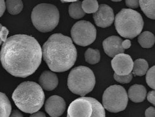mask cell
I'll return each instance as SVG.
<instances>
[{"label":"cell","mask_w":155,"mask_h":117,"mask_svg":"<svg viewBox=\"0 0 155 117\" xmlns=\"http://www.w3.org/2000/svg\"><path fill=\"white\" fill-rule=\"evenodd\" d=\"M42 49L38 41L27 35L7 38L0 51L3 67L13 76L25 78L37 71L41 63Z\"/></svg>","instance_id":"cell-1"},{"label":"cell","mask_w":155,"mask_h":117,"mask_svg":"<svg viewBox=\"0 0 155 117\" xmlns=\"http://www.w3.org/2000/svg\"><path fill=\"white\" fill-rule=\"evenodd\" d=\"M42 57L51 71L63 72L74 66L77 51L73 41L61 33L52 35L42 47Z\"/></svg>","instance_id":"cell-2"},{"label":"cell","mask_w":155,"mask_h":117,"mask_svg":"<svg viewBox=\"0 0 155 117\" xmlns=\"http://www.w3.org/2000/svg\"><path fill=\"white\" fill-rule=\"evenodd\" d=\"M12 98L16 106L22 112L34 113L43 106L45 94L38 83L33 81H25L16 88Z\"/></svg>","instance_id":"cell-3"},{"label":"cell","mask_w":155,"mask_h":117,"mask_svg":"<svg viewBox=\"0 0 155 117\" xmlns=\"http://www.w3.org/2000/svg\"><path fill=\"white\" fill-rule=\"evenodd\" d=\"M114 25L120 35L132 39L141 33L144 28V21L138 12L123 8L114 17Z\"/></svg>","instance_id":"cell-4"},{"label":"cell","mask_w":155,"mask_h":117,"mask_svg":"<svg viewBox=\"0 0 155 117\" xmlns=\"http://www.w3.org/2000/svg\"><path fill=\"white\" fill-rule=\"evenodd\" d=\"M96 83L92 70L86 66H78L70 72L67 85L74 94L84 97L93 90Z\"/></svg>","instance_id":"cell-5"},{"label":"cell","mask_w":155,"mask_h":117,"mask_svg":"<svg viewBox=\"0 0 155 117\" xmlns=\"http://www.w3.org/2000/svg\"><path fill=\"white\" fill-rule=\"evenodd\" d=\"M31 21L35 28L39 32H50L58 25L59 10L55 5L52 4H38L32 10Z\"/></svg>","instance_id":"cell-6"},{"label":"cell","mask_w":155,"mask_h":117,"mask_svg":"<svg viewBox=\"0 0 155 117\" xmlns=\"http://www.w3.org/2000/svg\"><path fill=\"white\" fill-rule=\"evenodd\" d=\"M67 117H105V112L96 99L81 97L70 103Z\"/></svg>","instance_id":"cell-7"},{"label":"cell","mask_w":155,"mask_h":117,"mask_svg":"<svg viewBox=\"0 0 155 117\" xmlns=\"http://www.w3.org/2000/svg\"><path fill=\"white\" fill-rule=\"evenodd\" d=\"M128 102L127 92L121 85L110 86L103 94V107L111 113H118L124 111L127 106Z\"/></svg>","instance_id":"cell-8"},{"label":"cell","mask_w":155,"mask_h":117,"mask_svg":"<svg viewBox=\"0 0 155 117\" xmlns=\"http://www.w3.org/2000/svg\"><path fill=\"white\" fill-rule=\"evenodd\" d=\"M71 38L80 46H87L94 42L97 37V30L89 21H80L75 23L71 30Z\"/></svg>","instance_id":"cell-9"},{"label":"cell","mask_w":155,"mask_h":117,"mask_svg":"<svg viewBox=\"0 0 155 117\" xmlns=\"http://www.w3.org/2000/svg\"><path fill=\"white\" fill-rule=\"evenodd\" d=\"M111 65L117 75H127L132 73L134 62L130 55L122 53L117 55L113 58Z\"/></svg>","instance_id":"cell-10"},{"label":"cell","mask_w":155,"mask_h":117,"mask_svg":"<svg viewBox=\"0 0 155 117\" xmlns=\"http://www.w3.org/2000/svg\"><path fill=\"white\" fill-rule=\"evenodd\" d=\"M95 24L100 28H107L114 21V14L112 8L105 4L100 5L98 10L93 14Z\"/></svg>","instance_id":"cell-11"},{"label":"cell","mask_w":155,"mask_h":117,"mask_svg":"<svg viewBox=\"0 0 155 117\" xmlns=\"http://www.w3.org/2000/svg\"><path fill=\"white\" fill-rule=\"evenodd\" d=\"M66 109V103L64 99L59 95H52L46 101L45 110L51 117L61 116Z\"/></svg>","instance_id":"cell-12"},{"label":"cell","mask_w":155,"mask_h":117,"mask_svg":"<svg viewBox=\"0 0 155 117\" xmlns=\"http://www.w3.org/2000/svg\"><path fill=\"white\" fill-rule=\"evenodd\" d=\"M122 42V39L117 36H111L105 38L102 45L107 56L114 58L117 55L124 53V50L121 47Z\"/></svg>","instance_id":"cell-13"},{"label":"cell","mask_w":155,"mask_h":117,"mask_svg":"<svg viewBox=\"0 0 155 117\" xmlns=\"http://www.w3.org/2000/svg\"><path fill=\"white\" fill-rule=\"evenodd\" d=\"M41 89L47 91L54 90L58 85V78L54 72L45 71L40 75L38 79Z\"/></svg>","instance_id":"cell-14"},{"label":"cell","mask_w":155,"mask_h":117,"mask_svg":"<svg viewBox=\"0 0 155 117\" xmlns=\"http://www.w3.org/2000/svg\"><path fill=\"white\" fill-rule=\"evenodd\" d=\"M128 97L131 101L135 103L144 101L147 95V90L144 86L135 84L130 87Z\"/></svg>","instance_id":"cell-15"},{"label":"cell","mask_w":155,"mask_h":117,"mask_svg":"<svg viewBox=\"0 0 155 117\" xmlns=\"http://www.w3.org/2000/svg\"><path fill=\"white\" fill-rule=\"evenodd\" d=\"M12 113V105L8 98L0 92V117H9Z\"/></svg>","instance_id":"cell-16"},{"label":"cell","mask_w":155,"mask_h":117,"mask_svg":"<svg viewBox=\"0 0 155 117\" xmlns=\"http://www.w3.org/2000/svg\"><path fill=\"white\" fill-rule=\"evenodd\" d=\"M138 42L143 48H151L155 42L154 34L150 32H144L138 37Z\"/></svg>","instance_id":"cell-17"},{"label":"cell","mask_w":155,"mask_h":117,"mask_svg":"<svg viewBox=\"0 0 155 117\" xmlns=\"http://www.w3.org/2000/svg\"><path fill=\"white\" fill-rule=\"evenodd\" d=\"M148 68L149 65L147 62L144 59L139 58L134 62L132 69L133 74L134 75H137V76H142L146 74L148 71Z\"/></svg>","instance_id":"cell-18"},{"label":"cell","mask_w":155,"mask_h":117,"mask_svg":"<svg viewBox=\"0 0 155 117\" xmlns=\"http://www.w3.org/2000/svg\"><path fill=\"white\" fill-rule=\"evenodd\" d=\"M139 6L141 8L144 14L151 19H155V1H144V0H140L139 1Z\"/></svg>","instance_id":"cell-19"},{"label":"cell","mask_w":155,"mask_h":117,"mask_svg":"<svg viewBox=\"0 0 155 117\" xmlns=\"http://www.w3.org/2000/svg\"><path fill=\"white\" fill-rule=\"evenodd\" d=\"M68 12L71 18L75 19H81L86 14L82 8V3L79 1H76L70 5Z\"/></svg>","instance_id":"cell-20"},{"label":"cell","mask_w":155,"mask_h":117,"mask_svg":"<svg viewBox=\"0 0 155 117\" xmlns=\"http://www.w3.org/2000/svg\"><path fill=\"white\" fill-rule=\"evenodd\" d=\"M6 8L8 13L12 15H17L21 12L23 8V3L21 0H8L6 1Z\"/></svg>","instance_id":"cell-21"},{"label":"cell","mask_w":155,"mask_h":117,"mask_svg":"<svg viewBox=\"0 0 155 117\" xmlns=\"http://www.w3.org/2000/svg\"><path fill=\"white\" fill-rule=\"evenodd\" d=\"M84 57L86 62L91 65H94L100 60V52L98 49L89 48L85 52Z\"/></svg>","instance_id":"cell-22"},{"label":"cell","mask_w":155,"mask_h":117,"mask_svg":"<svg viewBox=\"0 0 155 117\" xmlns=\"http://www.w3.org/2000/svg\"><path fill=\"white\" fill-rule=\"evenodd\" d=\"M99 7L98 3L96 0H84L82 2V8L84 13H95Z\"/></svg>","instance_id":"cell-23"},{"label":"cell","mask_w":155,"mask_h":117,"mask_svg":"<svg viewBox=\"0 0 155 117\" xmlns=\"http://www.w3.org/2000/svg\"><path fill=\"white\" fill-rule=\"evenodd\" d=\"M146 83L153 90L155 89V79H154V75H155V66L152 67L151 69L148 70L146 72Z\"/></svg>","instance_id":"cell-24"},{"label":"cell","mask_w":155,"mask_h":117,"mask_svg":"<svg viewBox=\"0 0 155 117\" xmlns=\"http://www.w3.org/2000/svg\"><path fill=\"white\" fill-rule=\"evenodd\" d=\"M114 79L117 81L118 83H120L122 84H127L129 83L133 79V74L130 73L127 75H118L114 73Z\"/></svg>","instance_id":"cell-25"},{"label":"cell","mask_w":155,"mask_h":117,"mask_svg":"<svg viewBox=\"0 0 155 117\" xmlns=\"http://www.w3.org/2000/svg\"><path fill=\"white\" fill-rule=\"evenodd\" d=\"M8 33L9 32L8 30V29L5 26H3L2 30H0V38H1L3 42H5V41L7 40Z\"/></svg>","instance_id":"cell-26"},{"label":"cell","mask_w":155,"mask_h":117,"mask_svg":"<svg viewBox=\"0 0 155 117\" xmlns=\"http://www.w3.org/2000/svg\"><path fill=\"white\" fill-rule=\"evenodd\" d=\"M127 7L131 8H137L139 7V1L137 0H128V1L125 2Z\"/></svg>","instance_id":"cell-27"},{"label":"cell","mask_w":155,"mask_h":117,"mask_svg":"<svg viewBox=\"0 0 155 117\" xmlns=\"http://www.w3.org/2000/svg\"><path fill=\"white\" fill-rule=\"evenodd\" d=\"M147 101L150 102V103H151L152 104H153V106L155 105V91L153 90L147 93Z\"/></svg>","instance_id":"cell-28"},{"label":"cell","mask_w":155,"mask_h":117,"mask_svg":"<svg viewBox=\"0 0 155 117\" xmlns=\"http://www.w3.org/2000/svg\"><path fill=\"white\" fill-rule=\"evenodd\" d=\"M146 117H155V109L154 107L148 108L145 112Z\"/></svg>","instance_id":"cell-29"},{"label":"cell","mask_w":155,"mask_h":117,"mask_svg":"<svg viewBox=\"0 0 155 117\" xmlns=\"http://www.w3.org/2000/svg\"><path fill=\"white\" fill-rule=\"evenodd\" d=\"M121 47L124 50L130 48L131 47V41L128 39L123 41L121 43Z\"/></svg>","instance_id":"cell-30"},{"label":"cell","mask_w":155,"mask_h":117,"mask_svg":"<svg viewBox=\"0 0 155 117\" xmlns=\"http://www.w3.org/2000/svg\"><path fill=\"white\" fill-rule=\"evenodd\" d=\"M6 8V5L5 2L3 0H0V17H1L5 11Z\"/></svg>","instance_id":"cell-31"},{"label":"cell","mask_w":155,"mask_h":117,"mask_svg":"<svg viewBox=\"0 0 155 117\" xmlns=\"http://www.w3.org/2000/svg\"><path fill=\"white\" fill-rule=\"evenodd\" d=\"M9 117H24L22 114L18 110H14Z\"/></svg>","instance_id":"cell-32"},{"label":"cell","mask_w":155,"mask_h":117,"mask_svg":"<svg viewBox=\"0 0 155 117\" xmlns=\"http://www.w3.org/2000/svg\"><path fill=\"white\" fill-rule=\"evenodd\" d=\"M29 117H46V115L44 112H37L34 113H32V115Z\"/></svg>","instance_id":"cell-33"},{"label":"cell","mask_w":155,"mask_h":117,"mask_svg":"<svg viewBox=\"0 0 155 117\" xmlns=\"http://www.w3.org/2000/svg\"><path fill=\"white\" fill-rule=\"evenodd\" d=\"M2 27H3V26H2V25L1 24V23H0V30H2ZM2 40H1V38H0V45H2Z\"/></svg>","instance_id":"cell-34"},{"label":"cell","mask_w":155,"mask_h":117,"mask_svg":"<svg viewBox=\"0 0 155 117\" xmlns=\"http://www.w3.org/2000/svg\"><path fill=\"white\" fill-rule=\"evenodd\" d=\"M114 2H121V1H113Z\"/></svg>","instance_id":"cell-35"}]
</instances>
